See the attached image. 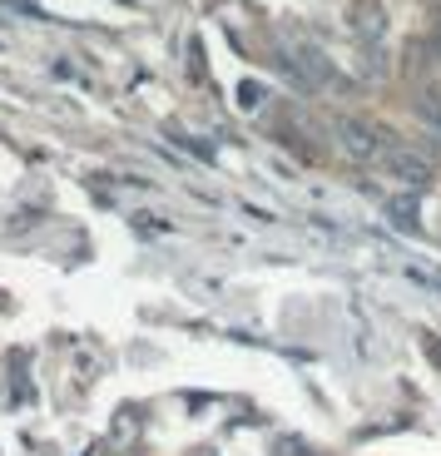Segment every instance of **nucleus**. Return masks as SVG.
<instances>
[{"label":"nucleus","mask_w":441,"mask_h":456,"mask_svg":"<svg viewBox=\"0 0 441 456\" xmlns=\"http://www.w3.org/2000/svg\"><path fill=\"white\" fill-rule=\"evenodd\" d=\"M382 159H387V174H392L396 183H407V189H427V183H431V164L421 159V154H412V149H396L392 144Z\"/></svg>","instance_id":"obj_2"},{"label":"nucleus","mask_w":441,"mask_h":456,"mask_svg":"<svg viewBox=\"0 0 441 456\" xmlns=\"http://www.w3.org/2000/svg\"><path fill=\"white\" fill-rule=\"evenodd\" d=\"M352 20H357V30L367 35V40H382V5H372V0H363V5H357V11H352Z\"/></svg>","instance_id":"obj_3"},{"label":"nucleus","mask_w":441,"mask_h":456,"mask_svg":"<svg viewBox=\"0 0 441 456\" xmlns=\"http://www.w3.org/2000/svg\"><path fill=\"white\" fill-rule=\"evenodd\" d=\"M338 144H342V154L347 159H357V164H372L377 154H387V134L377 125H367V119H338Z\"/></svg>","instance_id":"obj_1"}]
</instances>
